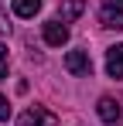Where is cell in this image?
Segmentation results:
<instances>
[{"mask_svg":"<svg viewBox=\"0 0 123 126\" xmlns=\"http://www.w3.org/2000/svg\"><path fill=\"white\" fill-rule=\"evenodd\" d=\"M41 10V0H14V14L17 17H34Z\"/></svg>","mask_w":123,"mask_h":126,"instance_id":"8","label":"cell"},{"mask_svg":"<svg viewBox=\"0 0 123 126\" xmlns=\"http://www.w3.org/2000/svg\"><path fill=\"white\" fill-rule=\"evenodd\" d=\"M0 31H10V24H7V17L0 14Z\"/></svg>","mask_w":123,"mask_h":126,"instance_id":"12","label":"cell"},{"mask_svg":"<svg viewBox=\"0 0 123 126\" xmlns=\"http://www.w3.org/2000/svg\"><path fill=\"white\" fill-rule=\"evenodd\" d=\"M65 68H68L72 75H92V58H89V51H82V48L68 51V55H65Z\"/></svg>","mask_w":123,"mask_h":126,"instance_id":"2","label":"cell"},{"mask_svg":"<svg viewBox=\"0 0 123 126\" xmlns=\"http://www.w3.org/2000/svg\"><path fill=\"white\" fill-rule=\"evenodd\" d=\"M55 112H48V109H41V106H31V109H24L17 116V126H55Z\"/></svg>","mask_w":123,"mask_h":126,"instance_id":"1","label":"cell"},{"mask_svg":"<svg viewBox=\"0 0 123 126\" xmlns=\"http://www.w3.org/2000/svg\"><path fill=\"white\" fill-rule=\"evenodd\" d=\"M106 72L109 79H123V44H113L106 51Z\"/></svg>","mask_w":123,"mask_h":126,"instance_id":"5","label":"cell"},{"mask_svg":"<svg viewBox=\"0 0 123 126\" xmlns=\"http://www.w3.org/2000/svg\"><path fill=\"white\" fill-rule=\"evenodd\" d=\"M102 7H116V10H123V0H102Z\"/></svg>","mask_w":123,"mask_h":126,"instance_id":"11","label":"cell"},{"mask_svg":"<svg viewBox=\"0 0 123 126\" xmlns=\"http://www.w3.org/2000/svg\"><path fill=\"white\" fill-rule=\"evenodd\" d=\"M0 79H7V48L0 44Z\"/></svg>","mask_w":123,"mask_h":126,"instance_id":"10","label":"cell"},{"mask_svg":"<svg viewBox=\"0 0 123 126\" xmlns=\"http://www.w3.org/2000/svg\"><path fill=\"white\" fill-rule=\"evenodd\" d=\"M96 112H99V119H102V123H116V119L123 116L120 102H116V99H109V95H102V99H99V106H96Z\"/></svg>","mask_w":123,"mask_h":126,"instance_id":"4","label":"cell"},{"mask_svg":"<svg viewBox=\"0 0 123 126\" xmlns=\"http://www.w3.org/2000/svg\"><path fill=\"white\" fill-rule=\"evenodd\" d=\"M65 41H68V27H65V21H48V24H44V44L62 48Z\"/></svg>","mask_w":123,"mask_h":126,"instance_id":"3","label":"cell"},{"mask_svg":"<svg viewBox=\"0 0 123 126\" xmlns=\"http://www.w3.org/2000/svg\"><path fill=\"white\" fill-rule=\"evenodd\" d=\"M3 119H10V102H7V95H0V123Z\"/></svg>","mask_w":123,"mask_h":126,"instance_id":"9","label":"cell"},{"mask_svg":"<svg viewBox=\"0 0 123 126\" xmlns=\"http://www.w3.org/2000/svg\"><path fill=\"white\" fill-rule=\"evenodd\" d=\"M82 10H85V0H65V3H62V21H65V24L75 21Z\"/></svg>","mask_w":123,"mask_h":126,"instance_id":"7","label":"cell"},{"mask_svg":"<svg viewBox=\"0 0 123 126\" xmlns=\"http://www.w3.org/2000/svg\"><path fill=\"white\" fill-rule=\"evenodd\" d=\"M99 21H102V27H109V31H123V10L102 7V10H99Z\"/></svg>","mask_w":123,"mask_h":126,"instance_id":"6","label":"cell"}]
</instances>
